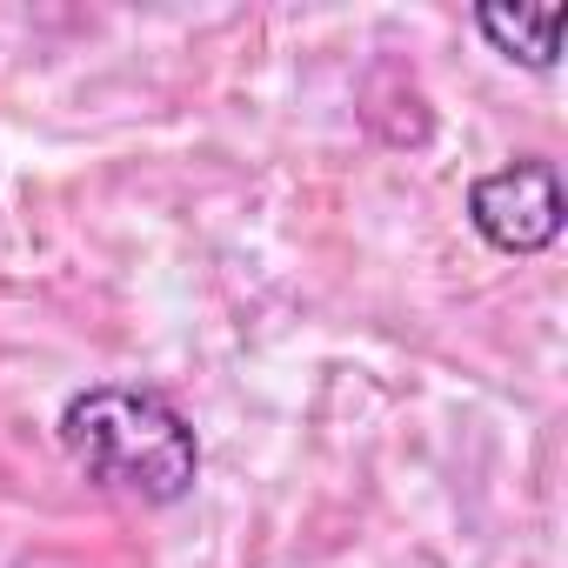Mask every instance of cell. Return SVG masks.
<instances>
[{
	"label": "cell",
	"instance_id": "obj_2",
	"mask_svg": "<svg viewBox=\"0 0 568 568\" xmlns=\"http://www.w3.org/2000/svg\"><path fill=\"white\" fill-rule=\"evenodd\" d=\"M468 221H475V234L495 254H541V247H555L561 221H568L555 161L528 154V161H508V168L481 174L468 187Z\"/></svg>",
	"mask_w": 568,
	"mask_h": 568
},
{
	"label": "cell",
	"instance_id": "obj_1",
	"mask_svg": "<svg viewBox=\"0 0 568 568\" xmlns=\"http://www.w3.org/2000/svg\"><path fill=\"white\" fill-rule=\"evenodd\" d=\"M61 448L94 488L134 495L148 508H174L201 481L194 422L148 382H94V388L68 395Z\"/></svg>",
	"mask_w": 568,
	"mask_h": 568
},
{
	"label": "cell",
	"instance_id": "obj_3",
	"mask_svg": "<svg viewBox=\"0 0 568 568\" xmlns=\"http://www.w3.org/2000/svg\"><path fill=\"white\" fill-rule=\"evenodd\" d=\"M568 8H475V28L481 41L501 54V61H521L535 74L555 68V34H561Z\"/></svg>",
	"mask_w": 568,
	"mask_h": 568
}]
</instances>
